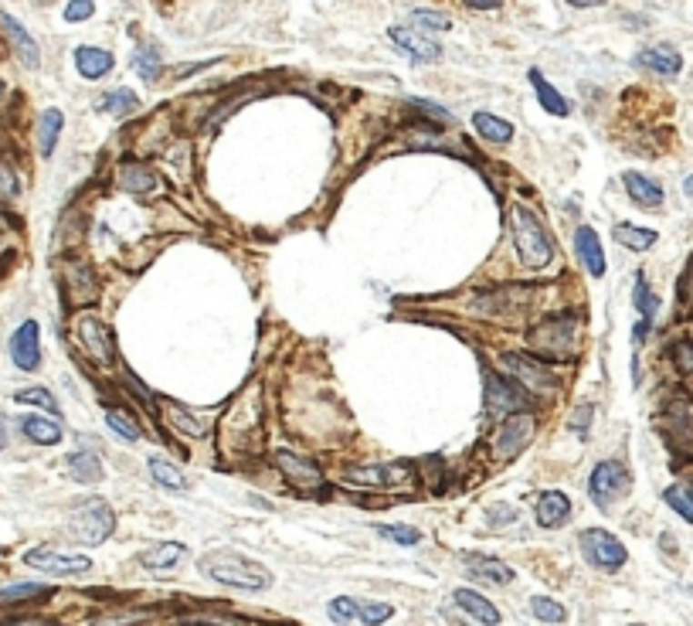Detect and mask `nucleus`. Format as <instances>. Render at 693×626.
Returning <instances> with one entry per match:
<instances>
[{"label": "nucleus", "instance_id": "1", "mask_svg": "<svg viewBox=\"0 0 693 626\" xmlns=\"http://www.w3.org/2000/svg\"><path fill=\"white\" fill-rule=\"evenodd\" d=\"M215 582L221 586H235V589H269L272 575L252 559H242V555H207L205 565H201Z\"/></svg>", "mask_w": 693, "mask_h": 626}, {"label": "nucleus", "instance_id": "28", "mask_svg": "<svg viewBox=\"0 0 693 626\" xmlns=\"http://www.w3.org/2000/svg\"><path fill=\"white\" fill-rule=\"evenodd\" d=\"M473 126L479 136H487L493 144H510V140H514V126H510L507 119L493 116V113H476Z\"/></svg>", "mask_w": 693, "mask_h": 626}, {"label": "nucleus", "instance_id": "41", "mask_svg": "<svg viewBox=\"0 0 693 626\" xmlns=\"http://www.w3.org/2000/svg\"><path fill=\"white\" fill-rule=\"evenodd\" d=\"M632 300H636V310L642 313V320H649L656 310H659V300H656L649 287H646V276H636V293H632Z\"/></svg>", "mask_w": 693, "mask_h": 626}, {"label": "nucleus", "instance_id": "54", "mask_svg": "<svg viewBox=\"0 0 693 626\" xmlns=\"http://www.w3.org/2000/svg\"><path fill=\"white\" fill-rule=\"evenodd\" d=\"M0 96H4V82H0Z\"/></svg>", "mask_w": 693, "mask_h": 626}, {"label": "nucleus", "instance_id": "8", "mask_svg": "<svg viewBox=\"0 0 693 626\" xmlns=\"http://www.w3.org/2000/svg\"><path fill=\"white\" fill-rule=\"evenodd\" d=\"M626 487H629V473L622 463L616 459H605L598 467L591 470V480H588V494L595 504H612L618 494H626Z\"/></svg>", "mask_w": 693, "mask_h": 626}, {"label": "nucleus", "instance_id": "18", "mask_svg": "<svg viewBox=\"0 0 693 626\" xmlns=\"http://www.w3.org/2000/svg\"><path fill=\"white\" fill-rule=\"evenodd\" d=\"M622 181H626V191H629V197L636 201V205H642V208H649V211L663 208V187H659L656 181L642 177V174H636V170H629Z\"/></svg>", "mask_w": 693, "mask_h": 626}, {"label": "nucleus", "instance_id": "14", "mask_svg": "<svg viewBox=\"0 0 693 626\" xmlns=\"http://www.w3.org/2000/svg\"><path fill=\"white\" fill-rule=\"evenodd\" d=\"M276 467L283 470V473L296 483V487H303V490H309V487H320V480H323V473H320V467H316V463H309V459L296 457V453H286V449H279V453H276Z\"/></svg>", "mask_w": 693, "mask_h": 626}, {"label": "nucleus", "instance_id": "4", "mask_svg": "<svg viewBox=\"0 0 693 626\" xmlns=\"http://www.w3.org/2000/svg\"><path fill=\"white\" fill-rule=\"evenodd\" d=\"M113 524L116 518L105 500H85L72 518V538L82 545H103L113 535Z\"/></svg>", "mask_w": 693, "mask_h": 626}, {"label": "nucleus", "instance_id": "12", "mask_svg": "<svg viewBox=\"0 0 693 626\" xmlns=\"http://www.w3.org/2000/svg\"><path fill=\"white\" fill-rule=\"evenodd\" d=\"M534 436V416L530 412H517V416H507V422L500 426V436H497V453L500 457H517Z\"/></svg>", "mask_w": 693, "mask_h": 626}, {"label": "nucleus", "instance_id": "36", "mask_svg": "<svg viewBox=\"0 0 693 626\" xmlns=\"http://www.w3.org/2000/svg\"><path fill=\"white\" fill-rule=\"evenodd\" d=\"M105 422L113 426L116 436H123V439H129V443H133V439H140V426H136V419L126 416V412L109 409V412H105Z\"/></svg>", "mask_w": 693, "mask_h": 626}, {"label": "nucleus", "instance_id": "17", "mask_svg": "<svg viewBox=\"0 0 693 626\" xmlns=\"http://www.w3.org/2000/svg\"><path fill=\"white\" fill-rule=\"evenodd\" d=\"M534 514H537L540 528H561L571 518V500L561 490H547V494H540Z\"/></svg>", "mask_w": 693, "mask_h": 626}, {"label": "nucleus", "instance_id": "29", "mask_svg": "<svg viewBox=\"0 0 693 626\" xmlns=\"http://www.w3.org/2000/svg\"><path fill=\"white\" fill-rule=\"evenodd\" d=\"M164 416H167V422L177 432H187V436H194V439L207 436V422H201V419L191 416V412H184L177 402H164Z\"/></svg>", "mask_w": 693, "mask_h": 626}, {"label": "nucleus", "instance_id": "3", "mask_svg": "<svg viewBox=\"0 0 693 626\" xmlns=\"http://www.w3.org/2000/svg\"><path fill=\"white\" fill-rule=\"evenodd\" d=\"M514 246L520 262L527 266H547L551 262V238L544 232V225L527 208H514Z\"/></svg>", "mask_w": 693, "mask_h": 626}, {"label": "nucleus", "instance_id": "5", "mask_svg": "<svg viewBox=\"0 0 693 626\" xmlns=\"http://www.w3.org/2000/svg\"><path fill=\"white\" fill-rule=\"evenodd\" d=\"M530 405L527 389H520L517 381L503 379L500 371H487V409L489 416H517Z\"/></svg>", "mask_w": 693, "mask_h": 626}, {"label": "nucleus", "instance_id": "44", "mask_svg": "<svg viewBox=\"0 0 693 626\" xmlns=\"http://www.w3.org/2000/svg\"><path fill=\"white\" fill-rule=\"evenodd\" d=\"M330 616H334V623H350L354 616H360V602L350 600V596H340V600L330 602Z\"/></svg>", "mask_w": 693, "mask_h": 626}, {"label": "nucleus", "instance_id": "7", "mask_svg": "<svg viewBox=\"0 0 693 626\" xmlns=\"http://www.w3.org/2000/svg\"><path fill=\"white\" fill-rule=\"evenodd\" d=\"M346 480L357 487H371V490H398L405 483L415 480L411 463H387V467H350Z\"/></svg>", "mask_w": 693, "mask_h": 626}, {"label": "nucleus", "instance_id": "52", "mask_svg": "<svg viewBox=\"0 0 693 626\" xmlns=\"http://www.w3.org/2000/svg\"><path fill=\"white\" fill-rule=\"evenodd\" d=\"M4 443H7V426H4V419H0V449H4Z\"/></svg>", "mask_w": 693, "mask_h": 626}, {"label": "nucleus", "instance_id": "33", "mask_svg": "<svg viewBox=\"0 0 693 626\" xmlns=\"http://www.w3.org/2000/svg\"><path fill=\"white\" fill-rule=\"evenodd\" d=\"M616 242H622L626 248H636V252H646L656 242V232L636 228V225H616Z\"/></svg>", "mask_w": 693, "mask_h": 626}, {"label": "nucleus", "instance_id": "30", "mask_svg": "<svg viewBox=\"0 0 693 626\" xmlns=\"http://www.w3.org/2000/svg\"><path fill=\"white\" fill-rule=\"evenodd\" d=\"M68 470H72V477L82 483L103 480V463H99L95 453H72V457H68Z\"/></svg>", "mask_w": 693, "mask_h": 626}, {"label": "nucleus", "instance_id": "51", "mask_svg": "<svg viewBox=\"0 0 693 626\" xmlns=\"http://www.w3.org/2000/svg\"><path fill=\"white\" fill-rule=\"evenodd\" d=\"M469 7H473V11H497L500 4H493V0H483V4H479V0H473Z\"/></svg>", "mask_w": 693, "mask_h": 626}, {"label": "nucleus", "instance_id": "26", "mask_svg": "<svg viewBox=\"0 0 693 626\" xmlns=\"http://www.w3.org/2000/svg\"><path fill=\"white\" fill-rule=\"evenodd\" d=\"M466 565H469V572L483 575V579L497 582V586L514 582V569H507L500 559H489V555H466Z\"/></svg>", "mask_w": 693, "mask_h": 626}, {"label": "nucleus", "instance_id": "48", "mask_svg": "<svg viewBox=\"0 0 693 626\" xmlns=\"http://www.w3.org/2000/svg\"><path fill=\"white\" fill-rule=\"evenodd\" d=\"M146 613H116V616H103V620H95L92 626H133L140 623Z\"/></svg>", "mask_w": 693, "mask_h": 626}, {"label": "nucleus", "instance_id": "39", "mask_svg": "<svg viewBox=\"0 0 693 626\" xmlns=\"http://www.w3.org/2000/svg\"><path fill=\"white\" fill-rule=\"evenodd\" d=\"M17 402L21 405H38V409H45V412L58 416V402H55V395L48 389H21L17 391Z\"/></svg>", "mask_w": 693, "mask_h": 626}, {"label": "nucleus", "instance_id": "6", "mask_svg": "<svg viewBox=\"0 0 693 626\" xmlns=\"http://www.w3.org/2000/svg\"><path fill=\"white\" fill-rule=\"evenodd\" d=\"M581 551H585V559L595 565V569H602V572H616L626 565V548L618 545V538H612L608 531L602 528H588V531H581Z\"/></svg>", "mask_w": 693, "mask_h": 626}, {"label": "nucleus", "instance_id": "49", "mask_svg": "<svg viewBox=\"0 0 693 626\" xmlns=\"http://www.w3.org/2000/svg\"><path fill=\"white\" fill-rule=\"evenodd\" d=\"M92 11H95L92 0H78V4H68V7H65V17H68V21H85V17H92Z\"/></svg>", "mask_w": 693, "mask_h": 626}, {"label": "nucleus", "instance_id": "31", "mask_svg": "<svg viewBox=\"0 0 693 626\" xmlns=\"http://www.w3.org/2000/svg\"><path fill=\"white\" fill-rule=\"evenodd\" d=\"M62 113L58 109H45L41 113V123H38V144H41V154L48 156L58 144V133H62Z\"/></svg>", "mask_w": 693, "mask_h": 626}, {"label": "nucleus", "instance_id": "22", "mask_svg": "<svg viewBox=\"0 0 693 626\" xmlns=\"http://www.w3.org/2000/svg\"><path fill=\"white\" fill-rule=\"evenodd\" d=\"M75 66L82 78H103L113 72V55L103 52V48H92V45H82V48H75Z\"/></svg>", "mask_w": 693, "mask_h": 626}, {"label": "nucleus", "instance_id": "19", "mask_svg": "<svg viewBox=\"0 0 693 626\" xmlns=\"http://www.w3.org/2000/svg\"><path fill=\"white\" fill-rule=\"evenodd\" d=\"M575 248H578V259L585 262V269H588L591 276H602V273H605L602 242H598V235L591 232V228H578Z\"/></svg>", "mask_w": 693, "mask_h": 626}, {"label": "nucleus", "instance_id": "50", "mask_svg": "<svg viewBox=\"0 0 693 626\" xmlns=\"http://www.w3.org/2000/svg\"><path fill=\"white\" fill-rule=\"evenodd\" d=\"M0 195H17V177L7 164H0Z\"/></svg>", "mask_w": 693, "mask_h": 626}, {"label": "nucleus", "instance_id": "46", "mask_svg": "<svg viewBox=\"0 0 693 626\" xmlns=\"http://www.w3.org/2000/svg\"><path fill=\"white\" fill-rule=\"evenodd\" d=\"M411 17H415V25L418 27H436V31H449L452 27L449 17H446V14H436V11H415Z\"/></svg>", "mask_w": 693, "mask_h": 626}, {"label": "nucleus", "instance_id": "55", "mask_svg": "<svg viewBox=\"0 0 693 626\" xmlns=\"http://www.w3.org/2000/svg\"><path fill=\"white\" fill-rule=\"evenodd\" d=\"M17 626H35V623H17Z\"/></svg>", "mask_w": 693, "mask_h": 626}, {"label": "nucleus", "instance_id": "40", "mask_svg": "<svg viewBox=\"0 0 693 626\" xmlns=\"http://www.w3.org/2000/svg\"><path fill=\"white\" fill-rule=\"evenodd\" d=\"M133 62H136V72H140L146 82H154L156 72H160V55H156V48H150V45H143V48H136V55H133Z\"/></svg>", "mask_w": 693, "mask_h": 626}, {"label": "nucleus", "instance_id": "2", "mask_svg": "<svg viewBox=\"0 0 693 626\" xmlns=\"http://www.w3.org/2000/svg\"><path fill=\"white\" fill-rule=\"evenodd\" d=\"M530 348L544 358H571L578 348V320L567 313V317H551L530 330Z\"/></svg>", "mask_w": 693, "mask_h": 626}, {"label": "nucleus", "instance_id": "24", "mask_svg": "<svg viewBox=\"0 0 693 626\" xmlns=\"http://www.w3.org/2000/svg\"><path fill=\"white\" fill-rule=\"evenodd\" d=\"M184 555H187V548L184 545H177V541H164V545L143 551L140 561H143V569H150V572H167V569H174Z\"/></svg>", "mask_w": 693, "mask_h": 626}, {"label": "nucleus", "instance_id": "43", "mask_svg": "<svg viewBox=\"0 0 693 626\" xmlns=\"http://www.w3.org/2000/svg\"><path fill=\"white\" fill-rule=\"evenodd\" d=\"M48 589L38 586V582H21V586H11L0 592V602H25V600H41Z\"/></svg>", "mask_w": 693, "mask_h": 626}, {"label": "nucleus", "instance_id": "32", "mask_svg": "<svg viewBox=\"0 0 693 626\" xmlns=\"http://www.w3.org/2000/svg\"><path fill=\"white\" fill-rule=\"evenodd\" d=\"M119 177H123V187H129V191H150L156 184V174L150 167H143V164H126V167L119 170Z\"/></svg>", "mask_w": 693, "mask_h": 626}, {"label": "nucleus", "instance_id": "15", "mask_svg": "<svg viewBox=\"0 0 693 626\" xmlns=\"http://www.w3.org/2000/svg\"><path fill=\"white\" fill-rule=\"evenodd\" d=\"M387 35H391V41H395V45H398L405 55H411L415 62H436L438 52H442L436 41L425 38V35H415L411 27H398V25H395L391 31H387Z\"/></svg>", "mask_w": 693, "mask_h": 626}, {"label": "nucleus", "instance_id": "21", "mask_svg": "<svg viewBox=\"0 0 693 626\" xmlns=\"http://www.w3.org/2000/svg\"><path fill=\"white\" fill-rule=\"evenodd\" d=\"M68 287H72V303L82 307V303H92L99 297V287H95V276L85 262H72L68 266Z\"/></svg>", "mask_w": 693, "mask_h": 626}, {"label": "nucleus", "instance_id": "25", "mask_svg": "<svg viewBox=\"0 0 693 626\" xmlns=\"http://www.w3.org/2000/svg\"><path fill=\"white\" fill-rule=\"evenodd\" d=\"M527 78H530V86L537 89L540 106H544V109H547L551 116H567V113H571V103H567V99H565V96H561V92L554 89V86H551V82H547V78L540 76L537 68H534V72H530V76H527Z\"/></svg>", "mask_w": 693, "mask_h": 626}, {"label": "nucleus", "instance_id": "47", "mask_svg": "<svg viewBox=\"0 0 693 626\" xmlns=\"http://www.w3.org/2000/svg\"><path fill=\"white\" fill-rule=\"evenodd\" d=\"M673 361H677V368H680L683 375H693V344L690 340H683V344L673 348Z\"/></svg>", "mask_w": 693, "mask_h": 626}, {"label": "nucleus", "instance_id": "23", "mask_svg": "<svg viewBox=\"0 0 693 626\" xmlns=\"http://www.w3.org/2000/svg\"><path fill=\"white\" fill-rule=\"evenodd\" d=\"M0 27H4L7 35H11L14 48H17V55L25 58V66H27V68H38V45H35V38L27 35L25 27L17 25L11 14H4V11H0Z\"/></svg>", "mask_w": 693, "mask_h": 626}, {"label": "nucleus", "instance_id": "53", "mask_svg": "<svg viewBox=\"0 0 693 626\" xmlns=\"http://www.w3.org/2000/svg\"><path fill=\"white\" fill-rule=\"evenodd\" d=\"M687 195H693V177L687 181Z\"/></svg>", "mask_w": 693, "mask_h": 626}, {"label": "nucleus", "instance_id": "20", "mask_svg": "<svg viewBox=\"0 0 693 626\" xmlns=\"http://www.w3.org/2000/svg\"><path fill=\"white\" fill-rule=\"evenodd\" d=\"M456 606H462V610L473 616V620H479V623H487V626L500 623V610L489 600H483L479 592H473V589H456Z\"/></svg>", "mask_w": 693, "mask_h": 626}, {"label": "nucleus", "instance_id": "16", "mask_svg": "<svg viewBox=\"0 0 693 626\" xmlns=\"http://www.w3.org/2000/svg\"><path fill=\"white\" fill-rule=\"evenodd\" d=\"M636 66L639 68H649V72H659V76H677L683 68V58L677 48H669V45H653V48H642L636 55Z\"/></svg>", "mask_w": 693, "mask_h": 626}, {"label": "nucleus", "instance_id": "10", "mask_svg": "<svg viewBox=\"0 0 693 626\" xmlns=\"http://www.w3.org/2000/svg\"><path fill=\"white\" fill-rule=\"evenodd\" d=\"M25 561L31 569L48 572V575H82L92 569V561L85 559V555H62V551H55V548H31L25 555Z\"/></svg>", "mask_w": 693, "mask_h": 626}, {"label": "nucleus", "instance_id": "9", "mask_svg": "<svg viewBox=\"0 0 693 626\" xmlns=\"http://www.w3.org/2000/svg\"><path fill=\"white\" fill-rule=\"evenodd\" d=\"M503 365L510 368V375H514L520 385H527L530 391L557 389V375H554L544 361H534V358H527V354H503Z\"/></svg>", "mask_w": 693, "mask_h": 626}, {"label": "nucleus", "instance_id": "38", "mask_svg": "<svg viewBox=\"0 0 693 626\" xmlns=\"http://www.w3.org/2000/svg\"><path fill=\"white\" fill-rule=\"evenodd\" d=\"M150 473H154V480L160 483V487H170V490H180L184 487V473H180L177 467H170V463H164V459H150Z\"/></svg>", "mask_w": 693, "mask_h": 626}, {"label": "nucleus", "instance_id": "34", "mask_svg": "<svg viewBox=\"0 0 693 626\" xmlns=\"http://www.w3.org/2000/svg\"><path fill=\"white\" fill-rule=\"evenodd\" d=\"M663 497H667V504L677 510L680 518H687V521L693 524V487H687V483H677V487H669Z\"/></svg>", "mask_w": 693, "mask_h": 626}, {"label": "nucleus", "instance_id": "42", "mask_svg": "<svg viewBox=\"0 0 693 626\" xmlns=\"http://www.w3.org/2000/svg\"><path fill=\"white\" fill-rule=\"evenodd\" d=\"M530 610H534V616L544 620V623H561L567 616L565 606H557V602L547 600V596H534V600H530Z\"/></svg>", "mask_w": 693, "mask_h": 626}, {"label": "nucleus", "instance_id": "27", "mask_svg": "<svg viewBox=\"0 0 693 626\" xmlns=\"http://www.w3.org/2000/svg\"><path fill=\"white\" fill-rule=\"evenodd\" d=\"M21 429H25V436L31 439V443H38V446H55L58 439H62V426L52 422V419H41V416L21 419Z\"/></svg>", "mask_w": 693, "mask_h": 626}, {"label": "nucleus", "instance_id": "13", "mask_svg": "<svg viewBox=\"0 0 693 626\" xmlns=\"http://www.w3.org/2000/svg\"><path fill=\"white\" fill-rule=\"evenodd\" d=\"M11 358L21 371H38L41 365V348H38V324L25 320V324L14 330L11 338Z\"/></svg>", "mask_w": 693, "mask_h": 626}, {"label": "nucleus", "instance_id": "35", "mask_svg": "<svg viewBox=\"0 0 693 626\" xmlns=\"http://www.w3.org/2000/svg\"><path fill=\"white\" fill-rule=\"evenodd\" d=\"M99 109L113 113V116H126V113L136 109V96H133L129 89H116V92H109V96L99 99Z\"/></svg>", "mask_w": 693, "mask_h": 626}, {"label": "nucleus", "instance_id": "37", "mask_svg": "<svg viewBox=\"0 0 693 626\" xmlns=\"http://www.w3.org/2000/svg\"><path fill=\"white\" fill-rule=\"evenodd\" d=\"M377 535H385L387 541H395V545H418V541H422V531L411 528V524H381Z\"/></svg>", "mask_w": 693, "mask_h": 626}, {"label": "nucleus", "instance_id": "45", "mask_svg": "<svg viewBox=\"0 0 693 626\" xmlns=\"http://www.w3.org/2000/svg\"><path fill=\"white\" fill-rule=\"evenodd\" d=\"M395 616V610L387 606V602H374V606H360V620L367 626H381V623H387Z\"/></svg>", "mask_w": 693, "mask_h": 626}, {"label": "nucleus", "instance_id": "56", "mask_svg": "<svg viewBox=\"0 0 693 626\" xmlns=\"http://www.w3.org/2000/svg\"><path fill=\"white\" fill-rule=\"evenodd\" d=\"M636 626H639V623H636Z\"/></svg>", "mask_w": 693, "mask_h": 626}, {"label": "nucleus", "instance_id": "11", "mask_svg": "<svg viewBox=\"0 0 693 626\" xmlns=\"http://www.w3.org/2000/svg\"><path fill=\"white\" fill-rule=\"evenodd\" d=\"M78 340H82V348H85V354H89L92 361H99V365H109L113 361V334H109V327L99 320V317H92V313H85V317H78Z\"/></svg>", "mask_w": 693, "mask_h": 626}]
</instances>
